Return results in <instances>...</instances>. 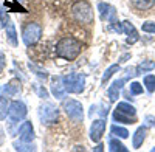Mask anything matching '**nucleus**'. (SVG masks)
<instances>
[{
    "label": "nucleus",
    "mask_w": 155,
    "mask_h": 152,
    "mask_svg": "<svg viewBox=\"0 0 155 152\" xmlns=\"http://www.w3.org/2000/svg\"><path fill=\"white\" fill-rule=\"evenodd\" d=\"M6 36H8V41L12 44V45H17V34H16V28H14V25L9 23L6 25Z\"/></svg>",
    "instance_id": "22"
},
{
    "label": "nucleus",
    "mask_w": 155,
    "mask_h": 152,
    "mask_svg": "<svg viewBox=\"0 0 155 152\" xmlns=\"http://www.w3.org/2000/svg\"><path fill=\"white\" fill-rule=\"evenodd\" d=\"M41 36H42V27L39 23L36 22H30L25 25V28L22 31V37H23V42L25 45H34L39 42V39H41Z\"/></svg>",
    "instance_id": "4"
},
{
    "label": "nucleus",
    "mask_w": 155,
    "mask_h": 152,
    "mask_svg": "<svg viewBox=\"0 0 155 152\" xmlns=\"http://www.w3.org/2000/svg\"><path fill=\"white\" fill-rule=\"evenodd\" d=\"M27 106H25L22 101H12L9 104V109H8V115L12 121H22L25 117H27Z\"/></svg>",
    "instance_id": "7"
},
{
    "label": "nucleus",
    "mask_w": 155,
    "mask_h": 152,
    "mask_svg": "<svg viewBox=\"0 0 155 152\" xmlns=\"http://www.w3.org/2000/svg\"><path fill=\"white\" fill-rule=\"evenodd\" d=\"M124 82H126V79H118V81H115V82L109 87L107 93H109V99H110V101H116V99H118L120 90L123 88V84H124Z\"/></svg>",
    "instance_id": "13"
},
{
    "label": "nucleus",
    "mask_w": 155,
    "mask_h": 152,
    "mask_svg": "<svg viewBox=\"0 0 155 152\" xmlns=\"http://www.w3.org/2000/svg\"><path fill=\"white\" fill-rule=\"evenodd\" d=\"M3 68H5V58H3L2 53H0V73L3 71Z\"/></svg>",
    "instance_id": "30"
},
{
    "label": "nucleus",
    "mask_w": 155,
    "mask_h": 152,
    "mask_svg": "<svg viewBox=\"0 0 155 152\" xmlns=\"http://www.w3.org/2000/svg\"><path fill=\"white\" fill-rule=\"evenodd\" d=\"M64 85H65L67 92L70 93H81L84 92L85 87V76L81 73H70L67 76H62Z\"/></svg>",
    "instance_id": "3"
},
{
    "label": "nucleus",
    "mask_w": 155,
    "mask_h": 152,
    "mask_svg": "<svg viewBox=\"0 0 155 152\" xmlns=\"http://www.w3.org/2000/svg\"><path fill=\"white\" fill-rule=\"evenodd\" d=\"M144 85H146V88H147L149 93H153V92H155V76H153V74L144 76Z\"/></svg>",
    "instance_id": "23"
},
{
    "label": "nucleus",
    "mask_w": 155,
    "mask_h": 152,
    "mask_svg": "<svg viewBox=\"0 0 155 152\" xmlns=\"http://www.w3.org/2000/svg\"><path fill=\"white\" fill-rule=\"evenodd\" d=\"M102 147H104V146H102V144H98V146H96V149H95V150H102Z\"/></svg>",
    "instance_id": "32"
},
{
    "label": "nucleus",
    "mask_w": 155,
    "mask_h": 152,
    "mask_svg": "<svg viewBox=\"0 0 155 152\" xmlns=\"http://www.w3.org/2000/svg\"><path fill=\"white\" fill-rule=\"evenodd\" d=\"M146 134H147V129L144 127V126H141V127L137 129V132L134 134V140H132V144L135 149H138L141 144H143L144 138H146Z\"/></svg>",
    "instance_id": "14"
},
{
    "label": "nucleus",
    "mask_w": 155,
    "mask_h": 152,
    "mask_svg": "<svg viewBox=\"0 0 155 152\" xmlns=\"http://www.w3.org/2000/svg\"><path fill=\"white\" fill-rule=\"evenodd\" d=\"M71 14L79 23H92L93 22V9L85 0H78L71 6Z\"/></svg>",
    "instance_id": "2"
},
{
    "label": "nucleus",
    "mask_w": 155,
    "mask_h": 152,
    "mask_svg": "<svg viewBox=\"0 0 155 152\" xmlns=\"http://www.w3.org/2000/svg\"><path fill=\"white\" fill-rule=\"evenodd\" d=\"M11 22H9V17H8V14L5 12V9H2V12H0V25H2L3 28H6V25H9Z\"/></svg>",
    "instance_id": "27"
},
{
    "label": "nucleus",
    "mask_w": 155,
    "mask_h": 152,
    "mask_svg": "<svg viewBox=\"0 0 155 152\" xmlns=\"http://www.w3.org/2000/svg\"><path fill=\"white\" fill-rule=\"evenodd\" d=\"M113 120L118 121V123H126V124H132V123L137 121V118L129 117V115H126V113H123V112H120V110H116V109H115V112H113Z\"/></svg>",
    "instance_id": "15"
},
{
    "label": "nucleus",
    "mask_w": 155,
    "mask_h": 152,
    "mask_svg": "<svg viewBox=\"0 0 155 152\" xmlns=\"http://www.w3.org/2000/svg\"><path fill=\"white\" fill-rule=\"evenodd\" d=\"M34 138V129H33V124L30 121H25L22 123V126L19 127V140L23 143H31Z\"/></svg>",
    "instance_id": "10"
},
{
    "label": "nucleus",
    "mask_w": 155,
    "mask_h": 152,
    "mask_svg": "<svg viewBox=\"0 0 155 152\" xmlns=\"http://www.w3.org/2000/svg\"><path fill=\"white\" fill-rule=\"evenodd\" d=\"M20 143H22V144H19V143L14 144L16 150H34V147H33L30 143H23V141H20Z\"/></svg>",
    "instance_id": "28"
},
{
    "label": "nucleus",
    "mask_w": 155,
    "mask_h": 152,
    "mask_svg": "<svg viewBox=\"0 0 155 152\" xmlns=\"http://www.w3.org/2000/svg\"><path fill=\"white\" fill-rule=\"evenodd\" d=\"M146 121H149V123H147L149 126H152V124H155V118H152V117H147V118H146Z\"/></svg>",
    "instance_id": "31"
},
{
    "label": "nucleus",
    "mask_w": 155,
    "mask_h": 152,
    "mask_svg": "<svg viewBox=\"0 0 155 152\" xmlns=\"http://www.w3.org/2000/svg\"><path fill=\"white\" fill-rule=\"evenodd\" d=\"M109 150H112V152H127V147L121 143V141H118L116 138H112V140L109 141Z\"/></svg>",
    "instance_id": "20"
},
{
    "label": "nucleus",
    "mask_w": 155,
    "mask_h": 152,
    "mask_svg": "<svg viewBox=\"0 0 155 152\" xmlns=\"http://www.w3.org/2000/svg\"><path fill=\"white\" fill-rule=\"evenodd\" d=\"M81 53V42L76 41L74 37H62L56 44V56L65 61H74Z\"/></svg>",
    "instance_id": "1"
},
{
    "label": "nucleus",
    "mask_w": 155,
    "mask_h": 152,
    "mask_svg": "<svg viewBox=\"0 0 155 152\" xmlns=\"http://www.w3.org/2000/svg\"><path fill=\"white\" fill-rule=\"evenodd\" d=\"M8 109H9V101H8V98L0 96V120H5V118H6Z\"/></svg>",
    "instance_id": "21"
},
{
    "label": "nucleus",
    "mask_w": 155,
    "mask_h": 152,
    "mask_svg": "<svg viewBox=\"0 0 155 152\" xmlns=\"http://www.w3.org/2000/svg\"><path fill=\"white\" fill-rule=\"evenodd\" d=\"M118 70H120V65H118V64H113V65H110V67H109V68L106 70V73L102 74L101 84H102V85H106V84H107V81H109V79H110L112 76H113V74H115L116 71H118Z\"/></svg>",
    "instance_id": "19"
},
{
    "label": "nucleus",
    "mask_w": 155,
    "mask_h": 152,
    "mask_svg": "<svg viewBox=\"0 0 155 152\" xmlns=\"http://www.w3.org/2000/svg\"><path fill=\"white\" fill-rule=\"evenodd\" d=\"M98 9H99V14H101V19H102V20L110 22V23L116 22V11H115V8H113L112 5L101 2V3L98 5Z\"/></svg>",
    "instance_id": "9"
},
{
    "label": "nucleus",
    "mask_w": 155,
    "mask_h": 152,
    "mask_svg": "<svg viewBox=\"0 0 155 152\" xmlns=\"http://www.w3.org/2000/svg\"><path fill=\"white\" fill-rule=\"evenodd\" d=\"M51 93H53L56 98H59V99L65 98V95H67V88H65V85H64L62 76H54V78H53V85H51Z\"/></svg>",
    "instance_id": "11"
},
{
    "label": "nucleus",
    "mask_w": 155,
    "mask_h": 152,
    "mask_svg": "<svg viewBox=\"0 0 155 152\" xmlns=\"http://www.w3.org/2000/svg\"><path fill=\"white\" fill-rule=\"evenodd\" d=\"M39 118H41L42 124L54 123L58 120V109H56V106L50 104V103L41 106V109H39Z\"/></svg>",
    "instance_id": "6"
},
{
    "label": "nucleus",
    "mask_w": 155,
    "mask_h": 152,
    "mask_svg": "<svg viewBox=\"0 0 155 152\" xmlns=\"http://www.w3.org/2000/svg\"><path fill=\"white\" fill-rule=\"evenodd\" d=\"M112 134L116 135L118 138H127L129 137V131L124 127H120V126H112Z\"/></svg>",
    "instance_id": "24"
},
{
    "label": "nucleus",
    "mask_w": 155,
    "mask_h": 152,
    "mask_svg": "<svg viewBox=\"0 0 155 152\" xmlns=\"http://www.w3.org/2000/svg\"><path fill=\"white\" fill-rule=\"evenodd\" d=\"M116 110L126 113V115H129V117H134V118L137 117V109L129 103H120L118 106H116Z\"/></svg>",
    "instance_id": "17"
},
{
    "label": "nucleus",
    "mask_w": 155,
    "mask_h": 152,
    "mask_svg": "<svg viewBox=\"0 0 155 152\" xmlns=\"http://www.w3.org/2000/svg\"><path fill=\"white\" fill-rule=\"evenodd\" d=\"M143 31L144 33H155V22H146V23H143Z\"/></svg>",
    "instance_id": "29"
},
{
    "label": "nucleus",
    "mask_w": 155,
    "mask_h": 152,
    "mask_svg": "<svg viewBox=\"0 0 155 152\" xmlns=\"http://www.w3.org/2000/svg\"><path fill=\"white\" fill-rule=\"evenodd\" d=\"M104 131H106V121L104 120H96L92 123V127H90V138L92 141L98 143L102 135H104Z\"/></svg>",
    "instance_id": "8"
},
{
    "label": "nucleus",
    "mask_w": 155,
    "mask_h": 152,
    "mask_svg": "<svg viewBox=\"0 0 155 152\" xmlns=\"http://www.w3.org/2000/svg\"><path fill=\"white\" fill-rule=\"evenodd\" d=\"M64 110L68 115V118H71L76 123H81L84 118V112H82V104L78 103L74 99H68L64 103Z\"/></svg>",
    "instance_id": "5"
},
{
    "label": "nucleus",
    "mask_w": 155,
    "mask_h": 152,
    "mask_svg": "<svg viewBox=\"0 0 155 152\" xmlns=\"http://www.w3.org/2000/svg\"><path fill=\"white\" fill-rule=\"evenodd\" d=\"M152 68H155V62H152V61H143L140 64V67H138V70H143V71H146V70H152Z\"/></svg>",
    "instance_id": "26"
},
{
    "label": "nucleus",
    "mask_w": 155,
    "mask_h": 152,
    "mask_svg": "<svg viewBox=\"0 0 155 152\" xmlns=\"http://www.w3.org/2000/svg\"><path fill=\"white\" fill-rule=\"evenodd\" d=\"M130 93L132 95H141L143 93V85L140 82H132L130 84Z\"/></svg>",
    "instance_id": "25"
},
{
    "label": "nucleus",
    "mask_w": 155,
    "mask_h": 152,
    "mask_svg": "<svg viewBox=\"0 0 155 152\" xmlns=\"http://www.w3.org/2000/svg\"><path fill=\"white\" fill-rule=\"evenodd\" d=\"M3 92H6V95H9V96L19 93V92H20V84H19V81H17V79L9 81V82L3 87Z\"/></svg>",
    "instance_id": "16"
},
{
    "label": "nucleus",
    "mask_w": 155,
    "mask_h": 152,
    "mask_svg": "<svg viewBox=\"0 0 155 152\" xmlns=\"http://www.w3.org/2000/svg\"><path fill=\"white\" fill-rule=\"evenodd\" d=\"M123 28H124V33L127 34V44H135L140 39V37H138V31L135 30V27L129 20L123 22Z\"/></svg>",
    "instance_id": "12"
},
{
    "label": "nucleus",
    "mask_w": 155,
    "mask_h": 152,
    "mask_svg": "<svg viewBox=\"0 0 155 152\" xmlns=\"http://www.w3.org/2000/svg\"><path fill=\"white\" fill-rule=\"evenodd\" d=\"M132 5L137 8V9H141V11H144V9H150L153 5H155V0H130Z\"/></svg>",
    "instance_id": "18"
}]
</instances>
